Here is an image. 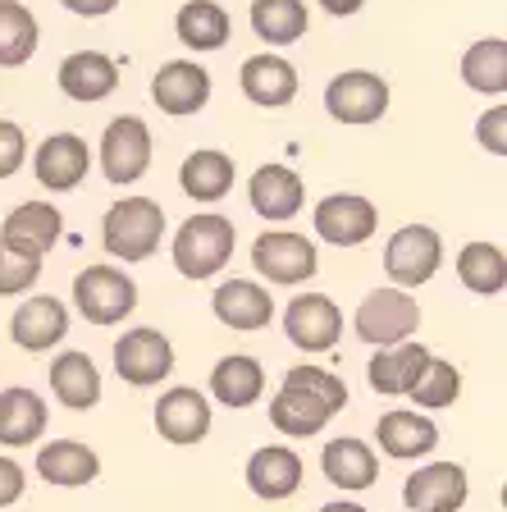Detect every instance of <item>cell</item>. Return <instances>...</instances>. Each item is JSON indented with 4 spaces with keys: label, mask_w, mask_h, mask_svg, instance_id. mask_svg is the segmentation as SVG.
<instances>
[{
    "label": "cell",
    "mask_w": 507,
    "mask_h": 512,
    "mask_svg": "<svg viewBox=\"0 0 507 512\" xmlns=\"http://www.w3.org/2000/svg\"><path fill=\"white\" fill-rule=\"evenodd\" d=\"M160 238H165V211L151 197H124L106 211L101 224V243L110 256H124V261H147L156 256Z\"/></svg>",
    "instance_id": "2"
},
{
    "label": "cell",
    "mask_w": 507,
    "mask_h": 512,
    "mask_svg": "<svg viewBox=\"0 0 507 512\" xmlns=\"http://www.w3.org/2000/svg\"><path fill=\"white\" fill-rule=\"evenodd\" d=\"M151 96L165 115H197L211 101V74L197 60H169L151 78Z\"/></svg>",
    "instance_id": "13"
},
{
    "label": "cell",
    "mask_w": 507,
    "mask_h": 512,
    "mask_svg": "<svg viewBox=\"0 0 507 512\" xmlns=\"http://www.w3.org/2000/svg\"><path fill=\"white\" fill-rule=\"evenodd\" d=\"M179 183L197 202H220L224 192L233 188V156H224V151H215V147L192 151V156L183 160Z\"/></svg>",
    "instance_id": "32"
},
{
    "label": "cell",
    "mask_w": 507,
    "mask_h": 512,
    "mask_svg": "<svg viewBox=\"0 0 507 512\" xmlns=\"http://www.w3.org/2000/svg\"><path fill=\"white\" fill-rule=\"evenodd\" d=\"M325 110L338 124H375L389 110V83L366 69H348L325 87Z\"/></svg>",
    "instance_id": "9"
},
{
    "label": "cell",
    "mask_w": 507,
    "mask_h": 512,
    "mask_svg": "<svg viewBox=\"0 0 507 512\" xmlns=\"http://www.w3.org/2000/svg\"><path fill=\"white\" fill-rule=\"evenodd\" d=\"M74 302L92 325H119L128 311L138 307V284L115 266H87L74 279Z\"/></svg>",
    "instance_id": "6"
},
{
    "label": "cell",
    "mask_w": 507,
    "mask_h": 512,
    "mask_svg": "<svg viewBox=\"0 0 507 512\" xmlns=\"http://www.w3.org/2000/svg\"><path fill=\"white\" fill-rule=\"evenodd\" d=\"M238 83H243V96L252 101V106H265V110H279L288 106L297 96V69L288 60H279V55H252V60H243V74H238Z\"/></svg>",
    "instance_id": "22"
},
{
    "label": "cell",
    "mask_w": 507,
    "mask_h": 512,
    "mask_svg": "<svg viewBox=\"0 0 507 512\" xmlns=\"http://www.w3.org/2000/svg\"><path fill=\"white\" fill-rule=\"evenodd\" d=\"M32 170H37V183L51 192H69L87 179L92 170V151L78 133H51V138L37 147V160H32Z\"/></svg>",
    "instance_id": "15"
},
{
    "label": "cell",
    "mask_w": 507,
    "mask_h": 512,
    "mask_svg": "<svg viewBox=\"0 0 507 512\" xmlns=\"http://www.w3.org/2000/svg\"><path fill=\"white\" fill-rule=\"evenodd\" d=\"M69 334V311L55 298H28L10 320V339L23 352H46Z\"/></svg>",
    "instance_id": "23"
},
{
    "label": "cell",
    "mask_w": 507,
    "mask_h": 512,
    "mask_svg": "<svg viewBox=\"0 0 507 512\" xmlns=\"http://www.w3.org/2000/svg\"><path fill=\"white\" fill-rule=\"evenodd\" d=\"M151 165V128L138 115H119L101 133V174L110 183H138Z\"/></svg>",
    "instance_id": "7"
},
{
    "label": "cell",
    "mask_w": 507,
    "mask_h": 512,
    "mask_svg": "<svg viewBox=\"0 0 507 512\" xmlns=\"http://www.w3.org/2000/svg\"><path fill=\"white\" fill-rule=\"evenodd\" d=\"M320 512H366V508H361V503H343V499H338V503H325Z\"/></svg>",
    "instance_id": "44"
},
{
    "label": "cell",
    "mask_w": 507,
    "mask_h": 512,
    "mask_svg": "<svg viewBox=\"0 0 507 512\" xmlns=\"http://www.w3.org/2000/svg\"><path fill=\"white\" fill-rule=\"evenodd\" d=\"M348 407V384L338 375L320 371V366H293L279 384V394L270 398V426L288 439L320 435L329 426V416Z\"/></svg>",
    "instance_id": "1"
},
{
    "label": "cell",
    "mask_w": 507,
    "mask_h": 512,
    "mask_svg": "<svg viewBox=\"0 0 507 512\" xmlns=\"http://www.w3.org/2000/svg\"><path fill=\"white\" fill-rule=\"evenodd\" d=\"M42 275V256H23L0 247V298H14V293H28Z\"/></svg>",
    "instance_id": "38"
},
{
    "label": "cell",
    "mask_w": 507,
    "mask_h": 512,
    "mask_svg": "<svg viewBox=\"0 0 507 512\" xmlns=\"http://www.w3.org/2000/svg\"><path fill=\"white\" fill-rule=\"evenodd\" d=\"M402 499L412 512H462L466 503V471L457 462H434V467L407 476Z\"/></svg>",
    "instance_id": "18"
},
{
    "label": "cell",
    "mask_w": 507,
    "mask_h": 512,
    "mask_svg": "<svg viewBox=\"0 0 507 512\" xmlns=\"http://www.w3.org/2000/svg\"><path fill=\"white\" fill-rule=\"evenodd\" d=\"M316 234L334 247H361L370 234H375V224H380V211L370 197H357V192H334L325 202L316 206Z\"/></svg>",
    "instance_id": "11"
},
{
    "label": "cell",
    "mask_w": 507,
    "mask_h": 512,
    "mask_svg": "<svg viewBox=\"0 0 507 512\" xmlns=\"http://www.w3.org/2000/svg\"><path fill=\"white\" fill-rule=\"evenodd\" d=\"M211 394L220 398L224 407H252L256 398L265 394V371L256 357L247 352H233V357H220L211 371Z\"/></svg>",
    "instance_id": "30"
},
{
    "label": "cell",
    "mask_w": 507,
    "mask_h": 512,
    "mask_svg": "<svg viewBox=\"0 0 507 512\" xmlns=\"http://www.w3.org/2000/svg\"><path fill=\"white\" fill-rule=\"evenodd\" d=\"M211 307H215V316H220V325L243 330V334L265 330V325L275 320V298H270L261 284H252V279H229V284H220Z\"/></svg>",
    "instance_id": "21"
},
{
    "label": "cell",
    "mask_w": 507,
    "mask_h": 512,
    "mask_svg": "<svg viewBox=\"0 0 507 512\" xmlns=\"http://www.w3.org/2000/svg\"><path fill=\"white\" fill-rule=\"evenodd\" d=\"M51 389L64 407L87 412V407L101 403V371L92 366L87 352H64V357L51 362Z\"/></svg>",
    "instance_id": "29"
},
{
    "label": "cell",
    "mask_w": 507,
    "mask_h": 512,
    "mask_svg": "<svg viewBox=\"0 0 507 512\" xmlns=\"http://www.w3.org/2000/svg\"><path fill=\"white\" fill-rule=\"evenodd\" d=\"M462 78L466 87H476L485 96H503L507 92V42L503 37H485L462 55Z\"/></svg>",
    "instance_id": "36"
},
{
    "label": "cell",
    "mask_w": 507,
    "mask_h": 512,
    "mask_svg": "<svg viewBox=\"0 0 507 512\" xmlns=\"http://www.w3.org/2000/svg\"><path fill=\"white\" fill-rule=\"evenodd\" d=\"M46 435V403L32 389H0V444L28 448Z\"/></svg>",
    "instance_id": "28"
},
{
    "label": "cell",
    "mask_w": 507,
    "mask_h": 512,
    "mask_svg": "<svg viewBox=\"0 0 507 512\" xmlns=\"http://www.w3.org/2000/svg\"><path fill=\"white\" fill-rule=\"evenodd\" d=\"M115 371L133 389H151V384H160L174 371V343L160 330H151V325L147 330H128L115 343Z\"/></svg>",
    "instance_id": "10"
},
{
    "label": "cell",
    "mask_w": 507,
    "mask_h": 512,
    "mask_svg": "<svg viewBox=\"0 0 507 512\" xmlns=\"http://www.w3.org/2000/svg\"><path fill=\"white\" fill-rule=\"evenodd\" d=\"M238 229L229 215H197L174 234V266L188 279H211L229 266Z\"/></svg>",
    "instance_id": "3"
},
{
    "label": "cell",
    "mask_w": 507,
    "mask_h": 512,
    "mask_svg": "<svg viewBox=\"0 0 507 512\" xmlns=\"http://www.w3.org/2000/svg\"><path fill=\"white\" fill-rule=\"evenodd\" d=\"M457 394H462V375H457L453 362H439V357H430V366H425V375L416 380V389L407 398L421 407H453Z\"/></svg>",
    "instance_id": "37"
},
{
    "label": "cell",
    "mask_w": 507,
    "mask_h": 512,
    "mask_svg": "<svg viewBox=\"0 0 507 512\" xmlns=\"http://www.w3.org/2000/svg\"><path fill=\"white\" fill-rule=\"evenodd\" d=\"M407 512H412V508H407Z\"/></svg>",
    "instance_id": "45"
},
{
    "label": "cell",
    "mask_w": 507,
    "mask_h": 512,
    "mask_svg": "<svg viewBox=\"0 0 507 512\" xmlns=\"http://www.w3.org/2000/svg\"><path fill=\"white\" fill-rule=\"evenodd\" d=\"M284 330L293 339V348L302 352H329L343 334V316L338 307L325 298V293H302L293 298V307L284 311Z\"/></svg>",
    "instance_id": "12"
},
{
    "label": "cell",
    "mask_w": 507,
    "mask_h": 512,
    "mask_svg": "<svg viewBox=\"0 0 507 512\" xmlns=\"http://www.w3.org/2000/svg\"><path fill=\"white\" fill-rule=\"evenodd\" d=\"M60 92L78 106H92V101H106L119 87V64L101 51H74L60 64Z\"/></svg>",
    "instance_id": "20"
},
{
    "label": "cell",
    "mask_w": 507,
    "mask_h": 512,
    "mask_svg": "<svg viewBox=\"0 0 507 512\" xmlns=\"http://www.w3.org/2000/svg\"><path fill=\"white\" fill-rule=\"evenodd\" d=\"M444 266V238L430 224H402L384 247V270L398 288H421L430 284Z\"/></svg>",
    "instance_id": "5"
},
{
    "label": "cell",
    "mask_w": 507,
    "mask_h": 512,
    "mask_svg": "<svg viewBox=\"0 0 507 512\" xmlns=\"http://www.w3.org/2000/svg\"><path fill=\"white\" fill-rule=\"evenodd\" d=\"M156 430H160V439H169V444H201V439L211 435V403H206L197 389L179 384V389L160 394Z\"/></svg>",
    "instance_id": "17"
},
{
    "label": "cell",
    "mask_w": 507,
    "mask_h": 512,
    "mask_svg": "<svg viewBox=\"0 0 507 512\" xmlns=\"http://www.w3.org/2000/svg\"><path fill=\"white\" fill-rule=\"evenodd\" d=\"M252 28L270 46H293L297 37H307L311 14L302 0H252Z\"/></svg>",
    "instance_id": "33"
},
{
    "label": "cell",
    "mask_w": 507,
    "mask_h": 512,
    "mask_svg": "<svg viewBox=\"0 0 507 512\" xmlns=\"http://www.w3.org/2000/svg\"><path fill=\"white\" fill-rule=\"evenodd\" d=\"M375 439H380V448L389 453V458H425V453H434V444H439V426H434L430 416L421 412H384L380 426H375Z\"/></svg>",
    "instance_id": "26"
},
{
    "label": "cell",
    "mask_w": 507,
    "mask_h": 512,
    "mask_svg": "<svg viewBox=\"0 0 507 512\" xmlns=\"http://www.w3.org/2000/svg\"><path fill=\"white\" fill-rule=\"evenodd\" d=\"M60 220L64 215L55 211L51 202H23L5 215L0 224V247L10 252H23V256H46L60 238Z\"/></svg>",
    "instance_id": "16"
},
{
    "label": "cell",
    "mask_w": 507,
    "mask_h": 512,
    "mask_svg": "<svg viewBox=\"0 0 507 512\" xmlns=\"http://www.w3.org/2000/svg\"><path fill=\"white\" fill-rule=\"evenodd\" d=\"M457 279L480 298H498L507 284V256L498 243H466L457 256Z\"/></svg>",
    "instance_id": "34"
},
{
    "label": "cell",
    "mask_w": 507,
    "mask_h": 512,
    "mask_svg": "<svg viewBox=\"0 0 507 512\" xmlns=\"http://www.w3.org/2000/svg\"><path fill=\"white\" fill-rule=\"evenodd\" d=\"M174 32L188 51H220L229 42V14L215 0H188L174 19Z\"/></svg>",
    "instance_id": "31"
},
{
    "label": "cell",
    "mask_w": 507,
    "mask_h": 512,
    "mask_svg": "<svg viewBox=\"0 0 507 512\" xmlns=\"http://www.w3.org/2000/svg\"><path fill=\"white\" fill-rule=\"evenodd\" d=\"M247 485H252L256 499L279 503L293 499L297 485H302V458H297L288 444H265L247 458Z\"/></svg>",
    "instance_id": "19"
},
{
    "label": "cell",
    "mask_w": 507,
    "mask_h": 512,
    "mask_svg": "<svg viewBox=\"0 0 507 512\" xmlns=\"http://www.w3.org/2000/svg\"><path fill=\"white\" fill-rule=\"evenodd\" d=\"M252 266L261 270L270 284H302L316 275V243L293 229H270L252 243Z\"/></svg>",
    "instance_id": "8"
},
{
    "label": "cell",
    "mask_w": 507,
    "mask_h": 512,
    "mask_svg": "<svg viewBox=\"0 0 507 512\" xmlns=\"http://www.w3.org/2000/svg\"><path fill=\"white\" fill-rule=\"evenodd\" d=\"M23 156H28V138H23V128L10 124V119H0V179L19 174Z\"/></svg>",
    "instance_id": "39"
},
{
    "label": "cell",
    "mask_w": 507,
    "mask_h": 512,
    "mask_svg": "<svg viewBox=\"0 0 507 512\" xmlns=\"http://www.w3.org/2000/svg\"><path fill=\"white\" fill-rule=\"evenodd\" d=\"M37 51V19L19 0H0V69H19Z\"/></svg>",
    "instance_id": "35"
},
{
    "label": "cell",
    "mask_w": 507,
    "mask_h": 512,
    "mask_svg": "<svg viewBox=\"0 0 507 512\" xmlns=\"http://www.w3.org/2000/svg\"><path fill=\"white\" fill-rule=\"evenodd\" d=\"M23 485H28V480H23L19 462H14V458H0V508H10V503L23 494Z\"/></svg>",
    "instance_id": "41"
},
{
    "label": "cell",
    "mask_w": 507,
    "mask_h": 512,
    "mask_svg": "<svg viewBox=\"0 0 507 512\" xmlns=\"http://www.w3.org/2000/svg\"><path fill=\"white\" fill-rule=\"evenodd\" d=\"M320 5H325L329 14H338V19H343V14H357L366 0H320Z\"/></svg>",
    "instance_id": "43"
},
{
    "label": "cell",
    "mask_w": 507,
    "mask_h": 512,
    "mask_svg": "<svg viewBox=\"0 0 507 512\" xmlns=\"http://www.w3.org/2000/svg\"><path fill=\"white\" fill-rule=\"evenodd\" d=\"M37 471H42L46 485L74 490V485H92V480L101 476V458H96L87 444H78V439H51V444L37 453Z\"/></svg>",
    "instance_id": "27"
},
{
    "label": "cell",
    "mask_w": 507,
    "mask_h": 512,
    "mask_svg": "<svg viewBox=\"0 0 507 512\" xmlns=\"http://www.w3.org/2000/svg\"><path fill=\"white\" fill-rule=\"evenodd\" d=\"M476 138H480V147H485L489 156H507V106H494V110L480 115Z\"/></svg>",
    "instance_id": "40"
},
{
    "label": "cell",
    "mask_w": 507,
    "mask_h": 512,
    "mask_svg": "<svg viewBox=\"0 0 507 512\" xmlns=\"http://www.w3.org/2000/svg\"><path fill=\"white\" fill-rule=\"evenodd\" d=\"M320 471L338 490H370L380 476V462H375V448L361 439H329L320 453Z\"/></svg>",
    "instance_id": "25"
},
{
    "label": "cell",
    "mask_w": 507,
    "mask_h": 512,
    "mask_svg": "<svg viewBox=\"0 0 507 512\" xmlns=\"http://www.w3.org/2000/svg\"><path fill=\"white\" fill-rule=\"evenodd\" d=\"M247 197H252L256 215H265V220H293L307 202V188L288 165H261L247 183Z\"/></svg>",
    "instance_id": "24"
},
{
    "label": "cell",
    "mask_w": 507,
    "mask_h": 512,
    "mask_svg": "<svg viewBox=\"0 0 507 512\" xmlns=\"http://www.w3.org/2000/svg\"><path fill=\"white\" fill-rule=\"evenodd\" d=\"M357 334L375 348H393V343H407L416 330H421V307H416L412 293H402V288H375L366 293L352 316Z\"/></svg>",
    "instance_id": "4"
},
{
    "label": "cell",
    "mask_w": 507,
    "mask_h": 512,
    "mask_svg": "<svg viewBox=\"0 0 507 512\" xmlns=\"http://www.w3.org/2000/svg\"><path fill=\"white\" fill-rule=\"evenodd\" d=\"M64 10H74V14H83V19H101V14H110L119 5V0H60Z\"/></svg>",
    "instance_id": "42"
},
{
    "label": "cell",
    "mask_w": 507,
    "mask_h": 512,
    "mask_svg": "<svg viewBox=\"0 0 507 512\" xmlns=\"http://www.w3.org/2000/svg\"><path fill=\"white\" fill-rule=\"evenodd\" d=\"M430 357H434V352L421 348V343H412V339L393 343V348H380L375 357H370L366 380H370V389H375V394H384V398H407L416 389V380L425 375Z\"/></svg>",
    "instance_id": "14"
}]
</instances>
